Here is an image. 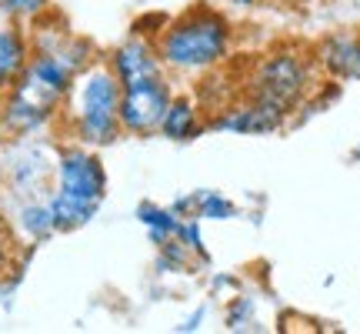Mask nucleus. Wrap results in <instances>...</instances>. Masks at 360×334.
Masks as SVG:
<instances>
[{
	"instance_id": "f03ea898",
	"label": "nucleus",
	"mask_w": 360,
	"mask_h": 334,
	"mask_svg": "<svg viewBox=\"0 0 360 334\" xmlns=\"http://www.w3.org/2000/svg\"><path fill=\"white\" fill-rule=\"evenodd\" d=\"M227 47H231L227 20L210 7H197L160 34L157 57L177 70H207L227 57Z\"/></svg>"
},
{
	"instance_id": "6e6552de",
	"label": "nucleus",
	"mask_w": 360,
	"mask_h": 334,
	"mask_svg": "<svg viewBox=\"0 0 360 334\" xmlns=\"http://www.w3.org/2000/svg\"><path fill=\"white\" fill-rule=\"evenodd\" d=\"M110 67H114L117 80L124 84V80H130V78H141V74H150V70H160V57H157V51L147 44V40H130V44H124V47L114 51Z\"/></svg>"
},
{
	"instance_id": "f8f14e48",
	"label": "nucleus",
	"mask_w": 360,
	"mask_h": 334,
	"mask_svg": "<svg viewBox=\"0 0 360 334\" xmlns=\"http://www.w3.org/2000/svg\"><path fill=\"white\" fill-rule=\"evenodd\" d=\"M20 224H24V231L34 237V241H40V237H47L51 231H57L53 228V214H51V204H34V207H24V214H20Z\"/></svg>"
},
{
	"instance_id": "ddd939ff",
	"label": "nucleus",
	"mask_w": 360,
	"mask_h": 334,
	"mask_svg": "<svg viewBox=\"0 0 360 334\" xmlns=\"http://www.w3.org/2000/svg\"><path fill=\"white\" fill-rule=\"evenodd\" d=\"M237 211L227 197L220 194H197V218H210V221H224V218H233Z\"/></svg>"
},
{
	"instance_id": "4468645a",
	"label": "nucleus",
	"mask_w": 360,
	"mask_h": 334,
	"mask_svg": "<svg viewBox=\"0 0 360 334\" xmlns=\"http://www.w3.org/2000/svg\"><path fill=\"white\" fill-rule=\"evenodd\" d=\"M47 7V0H0V13L11 17H37Z\"/></svg>"
},
{
	"instance_id": "423d86ee",
	"label": "nucleus",
	"mask_w": 360,
	"mask_h": 334,
	"mask_svg": "<svg viewBox=\"0 0 360 334\" xmlns=\"http://www.w3.org/2000/svg\"><path fill=\"white\" fill-rule=\"evenodd\" d=\"M283 117L287 114L277 111V107L247 97V104L231 107L224 117H217L214 128L217 130H237V134H270V130H277L283 124Z\"/></svg>"
},
{
	"instance_id": "f257e3e1",
	"label": "nucleus",
	"mask_w": 360,
	"mask_h": 334,
	"mask_svg": "<svg viewBox=\"0 0 360 334\" xmlns=\"http://www.w3.org/2000/svg\"><path fill=\"white\" fill-rule=\"evenodd\" d=\"M107 191V174L97 154L87 147H70L57 161V191L51 197V214L57 231H74L87 224Z\"/></svg>"
},
{
	"instance_id": "0eeeda50",
	"label": "nucleus",
	"mask_w": 360,
	"mask_h": 334,
	"mask_svg": "<svg viewBox=\"0 0 360 334\" xmlns=\"http://www.w3.org/2000/svg\"><path fill=\"white\" fill-rule=\"evenodd\" d=\"M317 61L327 67V74H334L340 80H360V37H347V34H337V37L323 40Z\"/></svg>"
},
{
	"instance_id": "1a4fd4ad",
	"label": "nucleus",
	"mask_w": 360,
	"mask_h": 334,
	"mask_svg": "<svg viewBox=\"0 0 360 334\" xmlns=\"http://www.w3.org/2000/svg\"><path fill=\"white\" fill-rule=\"evenodd\" d=\"M27 40L17 27H0V94L17 84L20 70L27 67Z\"/></svg>"
},
{
	"instance_id": "20e7f679",
	"label": "nucleus",
	"mask_w": 360,
	"mask_h": 334,
	"mask_svg": "<svg viewBox=\"0 0 360 334\" xmlns=\"http://www.w3.org/2000/svg\"><path fill=\"white\" fill-rule=\"evenodd\" d=\"M310 80H314V67L304 54L297 51H277L267 54L257 67L247 87V97H254L260 104H270L283 114H290L297 104L307 97Z\"/></svg>"
},
{
	"instance_id": "2eb2a0df",
	"label": "nucleus",
	"mask_w": 360,
	"mask_h": 334,
	"mask_svg": "<svg viewBox=\"0 0 360 334\" xmlns=\"http://www.w3.org/2000/svg\"><path fill=\"white\" fill-rule=\"evenodd\" d=\"M4 264H7V251H4V245H0V271H4Z\"/></svg>"
},
{
	"instance_id": "7ed1b4c3",
	"label": "nucleus",
	"mask_w": 360,
	"mask_h": 334,
	"mask_svg": "<svg viewBox=\"0 0 360 334\" xmlns=\"http://www.w3.org/2000/svg\"><path fill=\"white\" fill-rule=\"evenodd\" d=\"M70 117L77 137L90 147L110 144L120 134V80L110 64L80 70L70 84Z\"/></svg>"
},
{
	"instance_id": "9b49d317",
	"label": "nucleus",
	"mask_w": 360,
	"mask_h": 334,
	"mask_svg": "<svg viewBox=\"0 0 360 334\" xmlns=\"http://www.w3.org/2000/svg\"><path fill=\"white\" fill-rule=\"evenodd\" d=\"M137 214H141L143 228L150 231V237H154L157 245H164L167 237H174L180 231V221L174 211H164V207H157V204H143Z\"/></svg>"
},
{
	"instance_id": "39448f33",
	"label": "nucleus",
	"mask_w": 360,
	"mask_h": 334,
	"mask_svg": "<svg viewBox=\"0 0 360 334\" xmlns=\"http://www.w3.org/2000/svg\"><path fill=\"white\" fill-rule=\"evenodd\" d=\"M170 104V87L164 70H150L120 84V128L127 134L160 130L164 111Z\"/></svg>"
},
{
	"instance_id": "9d476101",
	"label": "nucleus",
	"mask_w": 360,
	"mask_h": 334,
	"mask_svg": "<svg viewBox=\"0 0 360 334\" xmlns=\"http://www.w3.org/2000/svg\"><path fill=\"white\" fill-rule=\"evenodd\" d=\"M200 128V114H197V107H193L187 97H170L167 111H164V120H160V130H164V137L170 141H191L193 134Z\"/></svg>"
}]
</instances>
